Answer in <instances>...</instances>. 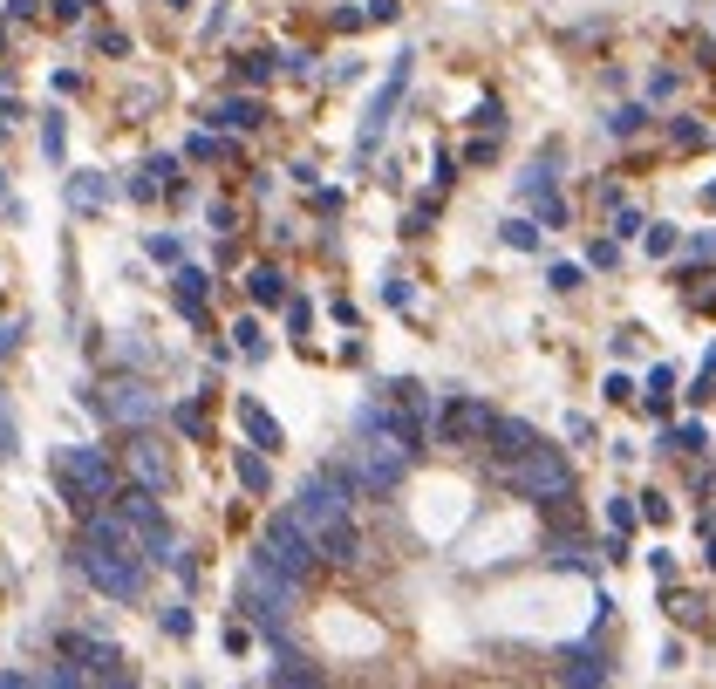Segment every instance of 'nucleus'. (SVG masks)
I'll return each instance as SVG.
<instances>
[{"instance_id": "obj_1", "label": "nucleus", "mask_w": 716, "mask_h": 689, "mask_svg": "<svg viewBox=\"0 0 716 689\" xmlns=\"http://www.w3.org/2000/svg\"><path fill=\"white\" fill-rule=\"evenodd\" d=\"M82 574L96 580L110 601H137L144 594V539L130 533L123 512L89 519V533H82Z\"/></svg>"}, {"instance_id": "obj_13", "label": "nucleus", "mask_w": 716, "mask_h": 689, "mask_svg": "<svg viewBox=\"0 0 716 689\" xmlns=\"http://www.w3.org/2000/svg\"><path fill=\"white\" fill-rule=\"evenodd\" d=\"M219 123H239V130H253V123H260V110H253V103H226V110H219Z\"/></svg>"}, {"instance_id": "obj_10", "label": "nucleus", "mask_w": 716, "mask_h": 689, "mask_svg": "<svg viewBox=\"0 0 716 689\" xmlns=\"http://www.w3.org/2000/svg\"><path fill=\"white\" fill-rule=\"evenodd\" d=\"M110 410H116V417H151L157 403H151V396H137V383H123V389H110Z\"/></svg>"}, {"instance_id": "obj_11", "label": "nucleus", "mask_w": 716, "mask_h": 689, "mask_svg": "<svg viewBox=\"0 0 716 689\" xmlns=\"http://www.w3.org/2000/svg\"><path fill=\"white\" fill-rule=\"evenodd\" d=\"M239 417H246V430H253V437H260V444H280V430H273V417H266L260 403H246V410H239Z\"/></svg>"}, {"instance_id": "obj_4", "label": "nucleus", "mask_w": 716, "mask_h": 689, "mask_svg": "<svg viewBox=\"0 0 716 689\" xmlns=\"http://www.w3.org/2000/svg\"><path fill=\"white\" fill-rule=\"evenodd\" d=\"M505 478H512V485H519L526 498H566V492H573V471H566V458L539 451V444H532L526 458H512V464H505Z\"/></svg>"}, {"instance_id": "obj_9", "label": "nucleus", "mask_w": 716, "mask_h": 689, "mask_svg": "<svg viewBox=\"0 0 716 689\" xmlns=\"http://www.w3.org/2000/svg\"><path fill=\"white\" fill-rule=\"evenodd\" d=\"M485 437H491V458H498V464H512V458H526V451H532L526 423H491Z\"/></svg>"}, {"instance_id": "obj_3", "label": "nucleus", "mask_w": 716, "mask_h": 689, "mask_svg": "<svg viewBox=\"0 0 716 689\" xmlns=\"http://www.w3.org/2000/svg\"><path fill=\"white\" fill-rule=\"evenodd\" d=\"M55 478H62V498L76 505V512H89L96 498H110L116 492V471L103 464V451H55Z\"/></svg>"}, {"instance_id": "obj_8", "label": "nucleus", "mask_w": 716, "mask_h": 689, "mask_svg": "<svg viewBox=\"0 0 716 689\" xmlns=\"http://www.w3.org/2000/svg\"><path fill=\"white\" fill-rule=\"evenodd\" d=\"M130 471H137V485H151V492H164V485H171V458L157 451L151 437H137V444H130Z\"/></svg>"}, {"instance_id": "obj_2", "label": "nucleus", "mask_w": 716, "mask_h": 689, "mask_svg": "<svg viewBox=\"0 0 716 689\" xmlns=\"http://www.w3.org/2000/svg\"><path fill=\"white\" fill-rule=\"evenodd\" d=\"M260 560H266V567H280L287 580H307L321 553H314V533H307L294 512H273V519H266V533H260Z\"/></svg>"}, {"instance_id": "obj_5", "label": "nucleus", "mask_w": 716, "mask_h": 689, "mask_svg": "<svg viewBox=\"0 0 716 689\" xmlns=\"http://www.w3.org/2000/svg\"><path fill=\"white\" fill-rule=\"evenodd\" d=\"M294 587H301V580H287L280 567L253 560V574H246V594H239V601H246L253 614H266V621H273V614H287V608H294Z\"/></svg>"}, {"instance_id": "obj_6", "label": "nucleus", "mask_w": 716, "mask_h": 689, "mask_svg": "<svg viewBox=\"0 0 716 689\" xmlns=\"http://www.w3.org/2000/svg\"><path fill=\"white\" fill-rule=\"evenodd\" d=\"M491 430V410L485 403H471V396H457L451 410L437 417V444H451V451H464V444H478Z\"/></svg>"}, {"instance_id": "obj_7", "label": "nucleus", "mask_w": 716, "mask_h": 689, "mask_svg": "<svg viewBox=\"0 0 716 689\" xmlns=\"http://www.w3.org/2000/svg\"><path fill=\"white\" fill-rule=\"evenodd\" d=\"M62 655H82L76 676H123V655L110 649V642H89V635H69L62 642Z\"/></svg>"}, {"instance_id": "obj_12", "label": "nucleus", "mask_w": 716, "mask_h": 689, "mask_svg": "<svg viewBox=\"0 0 716 689\" xmlns=\"http://www.w3.org/2000/svg\"><path fill=\"white\" fill-rule=\"evenodd\" d=\"M273 676L280 683H314V669H307L301 655H273Z\"/></svg>"}, {"instance_id": "obj_14", "label": "nucleus", "mask_w": 716, "mask_h": 689, "mask_svg": "<svg viewBox=\"0 0 716 689\" xmlns=\"http://www.w3.org/2000/svg\"><path fill=\"white\" fill-rule=\"evenodd\" d=\"M253 294H260V301H280V273L260 267V273H253Z\"/></svg>"}]
</instances>
